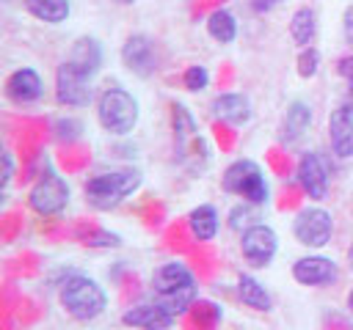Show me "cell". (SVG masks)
<instances>
[{
	"label": "cell",
	"instance_id": "1",
	"mask_svg": "<svg viewBox=\"0 0 353 330\" xmlns=\"http://www.w3.org/2000/svg\"><path fill=\"white\" fill-rule=\"evenodd\" d=\"M152 294L171 316H182L199 294L196 275L182 261H165L152 275Z\"/></svg>",
	"mask_w": 353,
	"mask_h": 330
},
{
	"label": "cell",
	"instance_id": "2",
	"mask_svg": "<svg viewBox=\"0 0 353 330\" xmlns=\"http://www.w3.org/2000/svg\"><path fill=\"white\" fill-rule=\"evenodd\" d=\"M61 305L77 322H91L108 308V292L88 275H69L61 283Z\"/></svg>",
	"mask_w": 353,
	"mask_h": 330
},
{
	"label": "cell",
	"instance_id": "3",
	"mask_svg": "<svg viewBox=\"0 0 353 330\" xmlns=\"http://www.w3.org/2000/svg\"><path fill=\"white\" fill-rule=\"evenodd\" d=\"M141 187V173L127 168V170H108V173H97L85 182L83 192H85V201L99 209V212H108L113 206H119L127 195H132L135 190Z\"/></svg>",
	"mask_w": 353,
	"mask_h": 330
},
{
	"label": "cell",
	"instance_id": "4",
	"mask_svg": "<svg viewBox=\"0 0 353 330\" xmlns=\"http://www.w3.org/2000/svg\"><path fill=\"white\" fill-rule=\"evenodd\" d=\"M97 121L110 135H130L138 124V99L124 88H105L97 99Z\"/></svg>",
	"mask_w": 353,
	"mask_h": 330
},
{
	"label": "cell",
	"instance_id": "5",
	"mask_svg": "<svg viewBox=\"0 0 353 330\" xmlns=\"http://www.w3.org/2000/svg\"><path fill=\"white\" fill-rule=\"evenodd\" d=\"M221 187H223V192L237 195V198H243L245 204H254V206H265L268 204V195H270L268 179H265L262 168L254 160H245V157L243 160H234L223 170Z\"/></svg>",
	"mask_w": 353,
	"mask_h": 330
},
{
	"label": "cell",
	"instance_id": "6",
	"mask_svg": "<svg viewBox=\"0 0 353 330\" xmlns=\"http://www.w3.org/2000/svg\"><path fill=\"white\" fill-rule=\"evenodd\" d=\"M69 204V184L55 170H47L36 179V184L28 192V206L41 217H55Z\"/></svg>",
	"mask_w": 353,
	"mask_h": 330
},
{
	"label": "cell",
	"instance_id": "7",
	"mask_svg": "<svg viewBox=\"0 0 353 330\" xmlns=\"http://www.w3.org/2000/svg\"><path fill=\"white\" fill-rule=\"evenodd\" d=\"M292 234L303 248H323L331 242L334 234V217L323 206H306L292 220Z\"/></svg>",
	"mask_w": 353,
	"mask_h": 330
},
{
	"label": "cell",
	"instance_id": "8",
	"mask_svg": "<svg viewBox=\"0 0 353 330\" xmlns=\"http://www.w3.org/2000/svg\"><path fill=\"white\" fill-rule=\"evenodd\" d=\"M55 99L63 107H85L94 99L91 77L74 69L69 60H63L55 72Z\"/></svg>",
	"mask_w": 353,
	"mask_h": 330
},
{
	"label": "cell",
	"instance_id": "9",
	"mask_svg": "<svg viewBox=\"0 0 353 330\" xmlns=\"http://www.w3.org/2000/svg\"><path fill=\"white\" fill-rule=\"evenodd\" d=\"M276 250H279V236H276V231H273L270 226H265V223H254V226H248V228L240 234V253H243V258H245L251 267H256V270L268 267V264L276 258Z\"/></svg>",
	"mask_w": 353,
	"mask_h": 330
},
{
	"label": "cell",
	"instance_id": "10",
	"mask_svg": "<svg viewBox=\"0 0 353 330\" xmlns=\"http://www.w3.org/2000/svg\"><path fill=\"white\" fill-rule=\"evenodd\" d=\"M295 179L312 201H325V195H328V168H325V162L317 151H303L301 154V160L295 165Z\"/></svg>",
	"mask_w": 353,
	"mask_h": 330
},
{
	"label": "cell",
	"instance_id": "11",
	"mask_svg": "<svg viewBox=\"0 0 353 330\" xmlns=\"http://www.w3.org/2000/svg\"><path fill=\"white\" fill-rule=\"evenodd\" d=\"M121 63L127 66V72H132L135 77H152L157 69V50L154 41L143 33H132L124 44H121Z\"/></svg>",
	"mask_w": 353,
	"mask_h": 330
},
{
	"label": "cell",
	"instance_id": "12",
	"mask_svg": "<svg viewBox=\"0 0 353 330\" xmlns=\"http://www.w3.org/2000/svg\"><path fill=\"white\" fill-rule=\"evenodd\" d=\"M328 143L339 160L353 157V102L339 104L328 116Z\"/></svg>",
	"mask_w": 353,
	"mask_h": 330
},
{
	"label": "cell",
	"instance_id": "13",
	"mask_svg": "<svg viewBox=\"0 0 353 330\" xmlns=\"http://www.w3.org/2000/svg\"><path fill=\"white\" fill-rule=\"evenodd\" d=\"M41 94H44V82H41L39 72L30 69V66H22V69L11 72L8 80H6V96L14 104H33V102L41 99Z\"/></svg>",
	"mask_w": 353,
	"mask_h": 330
},
{
	"label": "cell",
	"instance_id": "14",
	"mask_svg": "<svg viewBox=\"0 0 353 330\" xmlns=\"http://www.w3.org/2000/svg\"><path fill=\"white\" fill-rule=\"evenodd\" d=\"M176 316H171L160 302H141L121 314V322L132 330H168Z\"/></svg>",
	"mask_w": 353,
	"mask_h": 330
},
{
	"label": "cell",
	"instance_id": "15",
	"mask_svg": "<svg viewBox=\"0 0 353 330\" xmlns=\"http://www.w3.org/2000/svg\"><path fill=\"white\" fill-rule=\"evenodd\" d=\"M292 278L301 286H325L336 280V264L325 256H303L292 264Z\"/></svg>",
	"mask_w": 353,
	"mask_h": 330
},
{
	"label": "cell",
	"instance_id": "16",
	"mask_svg": "<svg viewBox=\"0 0 353 330\" xmlns=\"http://www.w3.org/2000/svg\"><path fill=\"white\" fill-rule=\"evenodd\" d=\"M312 124V107L303 99H295L287 104L284 116H281V126H279V140L281 143H295L306 135Z\"/></svg>",
	"mask_w": 353,
	"mask_h": 330
},
{
	"label": "cell",
	"instance_id": "17",
	"mask_svg": "<svg viewBox=\"0 0 353 330\" xmlns=\"http://www.w3.org/2000/svg\"><path fill=\"white\" fill-rule=\"evenodd\" d=\"M212 116L226 124H245L251 118V102L245 94H218L212 99Z\"/></svg>",
	"mask_w": 353,
	"mask_h": 330
},
{
	"label": "cell",
	"instance_id": "18",
	"mask_svg": "<svg viewBox=\"0 0 353 330\" xmlns=\"http://www.w3.org/2000/svg\"><path fill=\"white\" fill-rule=\"evenodd\" d=\"M66 60H69L74 69H80L83 74L94 77V74L99 72V66H102V44H99L97 38L83 36V38H77V41L72 44Z\"/></svg>",
	"mask_w": 353,
	"mask_h": 330
},
{
	"label": "cell",
	"instance_id": "19",
	"mask_svg": "<svg viewBox=\"0 0 353 330\" xmlns=\"http://www.w3.org/2000/svg\"><path fill=\"white\" fill-rule=\"evenodd\" d=\"M188 226H190V234L199 239V242H210L218 236V228H221V217H218V209L212 204H199L196 209H190L188 214Z\"/></svg>",
	"mask_w": 353,
	"mask_h": 330
},
{
	"label": "cell",
	"instance_id": "20",
	"mask_svg": "<svg viewBox=\"0 0 353 330\" xmlns=\"http://www.w3.org/2000/svg\"><path fill=\"white\" fill-rule=\"evenodd\" d=\"M314 33H317V14L309 6L295 8L292 16H290V36H292V41L298 47H312Z\"/></svg>",
	"mask_w": 353,
	"mask_h": 330
},
{
	"label": "cell",
	"instance_id": "21",
	"mask_svg": "<svg viewBox=\"0 0 353 330\" xmlns=\"http://www.w3.org/2000/svg\"><path fill=\"white\" fill-rule=\"evenodd\" d=\"M237 297H240L243 305H248L254 311H270V305H273L268 289L254 275H240L237 278Z\"/></svg>",
	"mask_w": 353,
	"mask_h": 330
},
{
	"label": "cell",
	"instance_id": "22",
	"mask_svg": "<svg viewBox=\"0 0 353 330\" xmlns=\"http://www.w3.org/2000/svg\"><path fill=\"white\" fill-rule=\"evenodd\" d=\"M22 3H25L28 14H33L36 19H41V22H47V25H61V22H66V16H69V11H72L69 0H22Z\"/></svg>",
	"mask_w": 353,
	"mask_h": 330
},
{
	"label": "cell",
	"instance_id": "23",
	"mask_svg": "<svg viewBox=\"0 0 353 330\" xmlns=\"http://www.w3.org/2000/svg\"><path fill=\"white\" fill-rule=\"evenodd\" d=\"M207 33L218 44H232L237 38V19H234V14L226 11V8H215L207 16Z\"/></svg>",
	"mask_w": 353,
	"mask_h": 330
},
{
	"label": "cell",
	"instance_id": "24",
	"mask_svg": "<svg viewBox=\"0 0 353 330\" xmlns=\"http://www.w3.org/2000/svg\"><path fill=\"white\" fill-rule=\"evenodd\" d=\"M171 124H174V132H176L179 140H185V138H190V135L196 132V118H193L190 110H188L185 104H179V102L171 104Z\"/></svg>",
	"mask_w": 353,
	"mask_h": 330
},
{
	"label": "cell",
	"instance_id": "25",
	"mask_svg": "<svg viewBox=\"0 0 353 330\" xmlns=\"http://www.w3.org/2000/svg\"><path fill=\"white\" fill-rule=\"evenodd\" d=\"M182 85H185L190 94L204 91V88L210 85V72H207V66H201V63L188 66V69H185V74H182Z\"/></svg>",
	"mask_w": 353,
	"mask_h": 330
},
{
	"label": "cell",
	"instance_id": "26",
	"mask_svg": "<svg viewBox=\"0 0 353 330\" xmlns=\"http://www.w3.org/2000/svg\"><path fill=\"white\" fill-rule=\"evenodd\" d=\"M317 72H320V52L314 47H301V52H298V74L303 80H309Z\"/></svg>",
	"mask_w": 353,
	"mask_h": 330
},
{
	"label": "cell",
	"instance_id": "27",
	"mask_svg": "<svg viewBox=\"0 0 353 330\" xmlns=\"http://www.w3.org/2000/svg\"><path fill=\"white\" fill-rule=\"evenodd\" d=\"M251 206H254V204H245V201H243V206H234V209L229 212V226H232L234 231H240V234H243L248 226H254Z\"/></svg>",
	"mask_w": 353,
	"mask_h": 330
},
{
	"label": "cell",
	"instance_id": "28",
	"mask_svg": "<svg viewBox=\"0 0 353 330\" xmlns=\"http://www.w3.org/2000/svg\"><path fill=\"white\" fill-rule=\"evenodd\" d=\"M55 135H58L61 140H74V138L80 135V121H74V118H61V121H55Z\"/></svg>",
	"mask_w": 353,
	"mask_h": 330
},
{
	"label": "cell",
	"instance_id": "29",
	"mask_svg": "<svg viewBox=\"0 0 353 330\" xmlns=\"http://www.w3.org/2000/svg\"><path fill=\"white\" fill-rule=\"evenodd\" d=\"M342 33H345V38H347V44L353 47V3L345 8V14H342Z\"/></svg>",
	"mask_w": 353,
	"mask_h": 330
},
{
	"label": "cell",
	"instance_id": "30",
	"mask_svg": "<svg viewBox=\"0 0 353 330\" xmlns=\"http://www.w3.org/2000/svg\"><path fill=\"white\" fill-rule=\"evenodd\" d=\"M11 179H14V157L11 151H3V190L11 184Z\"/></svg>",
	"mask_w": 353,
	"mask_h": 330
},
{
	"label": "cell",
	"instance_id": "31",
	"mask_svg": "<svg viewBox=\"0 0 353 330\" xmlns=\"http://www.w3.org/2000/svg\"><path fill=\"white\" fill-rule=\"evenodd\" d=\"M336 72H339L345 80H350V77H353V55L339 58V60H336Z\"/></svg>",
	"mask_w": 353,
	"mask_h": 330
},
{
	"label": "cell",
	"instance_id": "32",
	"mask_svg": "<svg viewBox=\"0 0 353 330\" xmlns=\"http://www.w3.org/2000/svg\"><path fill=\"white\" fill-rule=\"evenodd\" d=\"M279 3H281V0H251V8H254L256 14H268V11H273Z\"/></svg>",
	"mask_w": 353,
	"mask_h": 330
},
{
	"label": "cell",
	"instance_id": "33",
	"mask_svg": "<svg viewBox=\"0 0 353 330\" xmlns=\"http://www.w3.org/2000/svg\"><path fill=\"white\" fill-rule=\"evenodd\" d=\"M345 302H347V314H350V316H353V289H350V292H347V300H345Z\"/></svg>",
	"mask_w": 353,
	"mask_h": 330
},
{
	"label": "cell",
	"instance_id": "34",
	"mask_svg": "<svg viewBox=\"0 0 353 330\" xmlns=\"http://www.w3.org/2000/svg\"><path fill=\"white\" fill-rule=\"evenodd\" d=\"M347 102H353V77L347 80Z\"/></svg>",
	"mask_w": 353,
	"mask_h": 330
},
{
	"label": "cell",
	"instance_id": "35",
	"mask_svg": "<svg viewBox=\"0 0 353 330\" xmlns=\"http://www.w3.org/2000/svg\"><path fill=\"white\" fill-rule=\"evenodd\" d=\"M347 264H350V270H353V242L347 245Z\"/></svg>",
	"mask_w": 353,
	"mask_h": 330
},
{
	"label": "cell",
	"instance_id": "36",
	"mask_svg": "<svg viewBox=\"0 0 353 330\" xmlns=\"http://www.w3.org/2000/svg\"><path fill=\"white\" fill-rule=\"evenodd\" d=\"M119 6H130V3H135V0H116Z\"/></svg>",
	"mask_w": 353,
	"mask_h": 330
}]
</instances>
